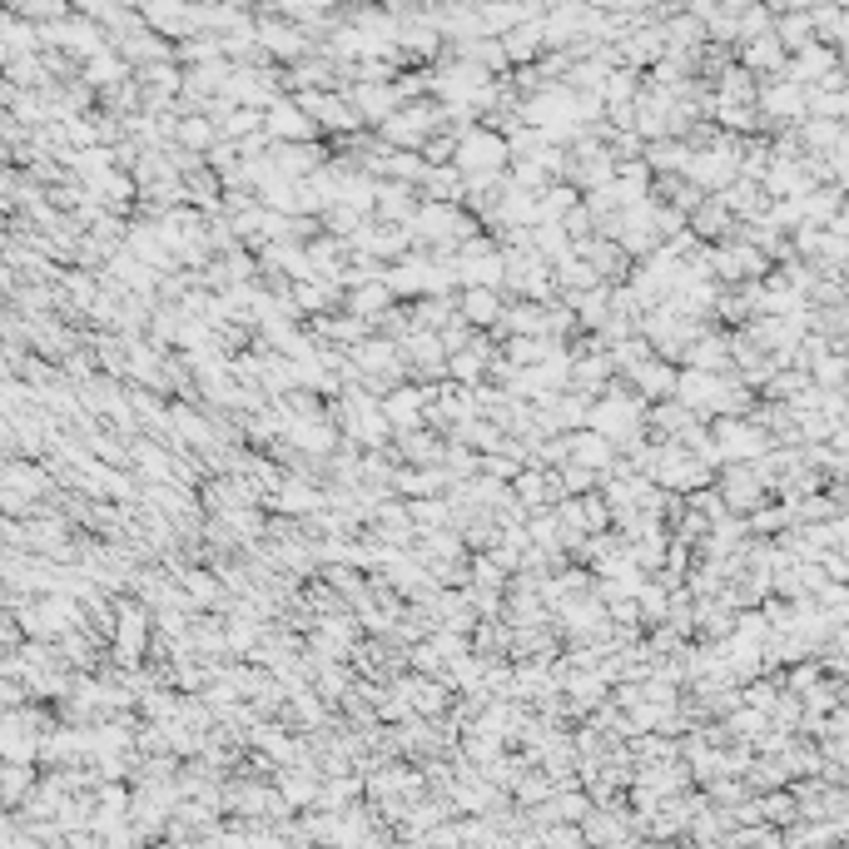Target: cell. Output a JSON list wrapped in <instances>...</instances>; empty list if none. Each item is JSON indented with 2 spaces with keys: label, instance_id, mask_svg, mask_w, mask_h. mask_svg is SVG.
<instances>
[{
  "label": "cell",
  "instance_id": "cell-1",
  "mask_svg": "<svg viewBox=\"0 0 849 849\" xmlns=\"http://www.w3.org/2000/svg\"><path fill=\"white\" fill-rule=\"evenodd\" d=\"M641 422H646V402L621 393V388H606L587 408V432L606 438L611 452H626L631 442H641Z\"/></svg>",
  "mask_w": 849,
  "mask_h": 849
},
{
  "label": "cell",
  "instance_id": "cell-2",
  "mask_svg": "<svg viewBox=\"0 0 849 849\" xmlns=\"http://www.w3.org/2000/svg\"><path fill=\"white\" fill-rule=\"evenodd\" d=\"M507 164H512L507 140H502L497 130H487V125H472V130L452 144V170H458L462 180H502Z\"/></svg>",
  "mask_w": 849,
  "mask_h": 849
},
{
  "label": "cell",
  "instance_id": "cell-3",
  "mask_svg": "<svg viewBox=\"0 0 849 849\" xmlns=\"http://www.w3.org/2000/svg\"><path fill=\"white\" fill-rule=\"evenodd\" d=\"M710 442H716L720 452V468H740V462H760L775 442H770V432L760 428L755 418H720L716 432H710Z\"/></svg>",
  "mask_w": 849,
  "mask_h": 849
},
{
  "label": "cell",
  "instance_id": "cell-4",
  "mask_svg": "<svg viewBox=\"0 0 849 849\" xmlns=\"http://www.w3.org/2000/svg\"><path fill=\"white\" fill-rule=\"evenodd\" d=\"M264 135H269L273 144H313L319 140V125H313L289 95H279V100L264 110Z\"/></svg>",
  "mask_w": 849,
  "mask_h": 849
},
{
  "label": "cell",
  "instance_id": "cell-5",
  "mask_svg": "<svg viewBox=\"0 0 849 849\" xmlns=\"http://www.w3.org/2000/svg\"><path fill=\"white\" fill-rule=\"evenodd\" d=\"M716 497L726 512H755L760 502H765V482H760V472L750 468V462H740V468H726L716 482Z\"/></svg>",
  "mask_w": 849,
  "mask_h": 849
},
{
  "label": "cell",
  "instance_id": "cell-6",
  "mask_svg": "<svg viewBox=\"0 0 849 849\" xmlns=\"http://www.w3.org/2000/svg\"><path fill=\"white\" fill-rule=\"evenodd\" d=\"M432 402V388H418V383H402V388L383 393L378 408H383V422H388L393 432H412L422 422V412H428Z\"/></svg>",
  "mask_w": 849,
  "mask_h": 849
},
{
  "label": "cell",
  "instance_id": "cell-7",
  "mask_svg": "<svg viewBox=\"0 0 849 849\" xmlns=\"http://www.w3.org/2000/svg\"><path fill=\"white\" fill-rule=\"evenodd\" d=\"M254 41H259V51H264V55H273V61H289V65H299L303 55L313 51L309 31H293V25L273 21V15H264V21L254 25Z\"/></svg>",
  "mask_w": 849,
  "mask_h": 849
},
{
  "label": "cell",
  "instance_id": "cell-8",
  "mask_svg": "<svg viewBox=\"0 0 849 849\" xmlns=\"http://www.w3.org/2000/svg\"><path fill=\"white\" fill-rule=\"evenodd\" d=\"M348 110H353V120L358 125H383V120H393V115L402 110L398 105V95H393V85H348Z\"/></svg>",
  "mask_w": 849,
  "mask_h": 849
},
{
  "label": "cell",
  "instance_id": "cell-9",
  "mask_svg": "<svg viewBox=\"0 0 849 849\" xmlns=\"http://www.w3.org/2000/svg\"><path fill=\"white\" fill-rule=\"evenodd\" d=\"M567 462L571 468H581V472H606L611 462H616V452H611V442L606 438H597V432H587V428H577V432H567Z\"/></svg>",
  "mask_w": 849,
  "mask_h": 849
},
{
  "label": "cell",
  "instance_id": "cell-10",
  "mask_svg": "<svg viewBox=\"0 0 849 849\" xmlns=\"http://www.w3.org/2000/svg\"><path fill=\"white\" fill-rule=\"evenodd\" d=\"M680 368H696V373H726L730 368V333H700L686 353H680Z\"/></svg>",
  "mask_w": 849,
  "mask_h": 849
},
{
  "label": "cell",
  "instance_id": "cell-11",
  "mask_svg": "<svg viewBox=\"0 0 849 849\" xmlns=\"http://www.w3.org/2000/svg\"><path fill=\"white\" fill-rule=\"evenodd\" d=\"M492 358H497V353H492L482 338H472L468 348L452 353V358H448V383H452V388H477V383L487 378Z\"/></svg>",
  "mask_w": 849,
  "mask_h": 849
},
{
  "label": "cell",
  "instance_id": "cell-12",
  "mask_svg": "<svg viewBox=\"0 0 849 849\" xmlns=\"http://www.w3.org/2000/svg\"><path fill=\"white\" fill-rule=\"evenodd\" d=\"M829 71H839L835 51H829V45H805V51H795V61H789V75H785V80H795L799 90H819V80H825Z\"/></svg>",
  "mask_w": 849,
  "mask_h": 849
},
{
  "label": "cell",
  "instance_id": "cell-13",
  "mask_svg": "<svg viewBox=\"0 0 849 849\" xmlns=\"http://www.w3.org/2000/svg\"><path fill=\"white\" fill-rule=\"evenodd\" d=\"M497 45H502V55H507L512 65H522V71H527V65H537L541 51H547V45H541V15H531V21L512 25V31L502 35Z\"/></svg>",
  "mask_w": 849,
  "mask_h": 849
},
{
  "label": "cell",
  "instance_id": "cell-14",
  "mask_svg": "<svg viewBox=\"0 0 849 849\" xmlns=\"http://www.w3.org/2000/svg\"><path fill=\"white\" fill-rule=\"evenodd\" d=\"M502 293H492V289H468L458 299V319L468 323V329H497L502 323Z\"/></svg>",
  "mask_w": 849,
  "mask_h": 849
},
{
  "label": "cell",
  "instance_id": "cell-15",
  "mask_svg": "<svg viewBox=\"0 0 849 849\" xmlns=\"http://www.w3.org/2000/svg\"><path fill=\"white\" fill-rule=\"evenodd\" d=\"M418 190H422V204H452V209H462V174L452 164H428Z\"/></svg>",
  "mask_w": 849,
  "mask_h": 849
},
{
  "label": "cell",
  "instance_id": "cell-16",
  "mask_svg": "<svg viewBox=\"0 0 849 849\" xmlns=\"http://www.w3.org/2000/svg\"><path fill=\"white\" fill-rule=\"evenodd\" d=\"M631 398H641V402H666L670 393H676V368L670 363H660V358H651V363H641L636 373H631Z\"/></svg>",
  "mask_w": 849,
  "mask_h": 849
},
{
  "label": "cell",
  "instance_id": "cell-17",
  "mask_svg": "<svg viewBox=\"0 0 849 849\" xmlns=\"http://www.w3.org/2000/svg\"><path fill=\"white\" fill-rule=\"evenodd\" d=\"M393 452H398L402 462H412V468H432V462H438L448 448L438 442V432L412 428V432H393Z\"/></svg>",
  "mask_w": 849,
  "mask_h": 849
},
{
  "label": "cell",
  "instance_id": "cell-18",
  "mask_svg": "<svg viewBox=\"0 0 849 849\" xmlns=\"http://www.w3.org/2000/svg\"><path fill=\"white\" fill-rule=\"evenodd\" d=\"M512 497H517V507L541 512V502L561 497V492H557V477H551L547 468H522L517 477H512Z\"/></svg>",
  "mask_w": 849,
  "mask_h": 849
},
{
  "label": "cell",
  "instance_id": "cell-19",
  "mask_svg": "<svg viewBox=\"0 0 849 849\" xmlns=\"http://www.w3.org/2000/svg\"><path fill=\"white\" fill-rule=\"evenodd\" d=\"M770 35L780 41V51H805V45H815V25H809V11H780L775 25H770Z\"/></svg>",
  "mask_w": 849,
  "mask_h": 849
},
{
  "label": "cell",
  "instance_id": "cell-20",
  "mask_svg": "<svg viewBox=\"0 0 849 849\" xmlns=\"http://www.w3.org/2000/svg\"><path fill=\"white\" fill-rule=\"evenodd\" d=\"M740 61H745V65H740V71H770V75H780V71H785V51H780V41H775V35H755V41H745V45H740Z\"/></svg>",
  "mask_w": 849,
  "mask_h": 849
},
{
  "label": "cell",
  "instance_id": "cell-21",
  "mask_svg": "<svg viewBox=\"0 0 849 849\" xmlns=\"http://www.w3.org/2000/svg\"><path fill=\"white\" fill-rule=\"evenodd\" d=\"M388 309H393V299H388V289H383V279L363 283V289H348V319H358L373 329V319H383Z\"/></svg>",
  "mask_w": 849,
  "mask_h": 849
},
{
  "label": "cell",
  "instance_id": "cell-22",
  "mask_svg": "<svg viewBox=\"0 0 849 849\" xmlns=\"http://www.w3.org/2000/svg\"><path fill=\"white\" fill-rule=\"evenodd\" d=\"M577 204H581V194L571 190V184H561V180L547 184V190L537 194V224H561L571 209H577Z\"/></svg>",
  "mask_w": 849,
  "mask_h": 849
},
{
  "label": "cell",
  "instance_id": "cell-23",
  "mask_svg": "<svg viewBox=\"0 0 849 849\" xmlns=\"http://www.w3.org/2000/svg\"><path fill=\"white\" fill-rule=\"evenodd\" d=\"M567 309H571V319L587 323V329H606V319H611V289L601 283V289H591V293H577V299H567Z\"/></svg>",
  "mask_w": 849,
  "mask_h": 849
},
{
  "label": "cell",
  "instance_id": "cell-24",
  "mask_svg": "<svg viewBox=\"0 0 849 849\" xmlns=\"http://www.w3.org/2000/svg\"><path fill=\"white\" fill-rule=\"evenodd\" d=\"M115 636H120V656H140L144 636H150V611L144 606H120V626H115Z\"/></svg>",
  "mask_w": 849,
  "mask_h": 849
},
{
  "label": "cell",
  "instance_id": "cell-25",
  "mask_svg": "<svg viewBox=\"0 0 849 849\" xmlns=\"http://www.w3.org/2000/svg\"><path fill=\"white\" fill-rule=\"evenodd\" d=\"M809 25H815V45H819V41L845 45V35H849V11H845V6H819V11H809Z\"/></svg>",
  "mask_w": 849,
  "mask_h": 849
},
{
  "label": "cell",
  "instance_id": "cell-26",
  "mask_svg": "<svg viewBox=\"0 0 849 849\" xmlns=\"http://www.w3.org/2000/svg\"><path fill=\"white\" fill-rule=\"evenodd\" d=\"M313 333H319V338H329V343H363L368 338V323H358V319H319L313 323Z\"/></svg>",
  "mask_w": 849,
  "mask_h": 849
},
{
  "label": "cell",
  "instance_id": "cell-27",
  "mask_svg": "<svg viewBox=\"0 0 849 849\" xmlns=\"http://www.w3.org/2000/svg\"><path fill=\"white\" fill-rule=\"evenodd\" d=\"M323 224H329L333 234H353L363 224V214H353V209H343V204H333V209H323Z\"/></svg>",
  "mask_w": 849,
  "mask_h": 849
},
{
  "label": "cell",
  "instance_id": "cell-28",
  "mask_svg": "<svg viewBox=\"0 0 849 849\" xmlns=\"http://www.w3.org/2000/svg\"><path fill=\"white\" fill-rule=\"evenodd\" d=\"M125 75V65L120 61H110V55H100V61H90V80L95 85H115Z\"/></svg>",
  "mask_w": 849,
  "mask_h": 849
},
{
  "label": "cell",
  "instance_id": "cell-29",
  "mask_svg": "<svg viewBox=\"0 0 849 849\" xmlns=\"http://www.w3.org/2000/svg\"><path fill=\"white\" fill-rule=\"evenodd\" d=\"M507 636H512L507 626H492V621H482V626H477V651H502V646H507Z\"/></svg>",
  "mask_w": 849,
  "mask_h": 849
},
{
  "label": "cell",
  "instance_id": "cell-30",
  "mask_svg": "<svg viewBox=\"0 0 849 849\" xmlns=\"http://www.w3.org/2000/svg\"><path fill=\"white\" fill-rule=\"evenodd\" d=\"M412 660H418L422 670H438V651H432V646H418V651H412Z\"/></svg>",
  "mask_w": 849,
  "mask_h": 849
}]
</instances>
